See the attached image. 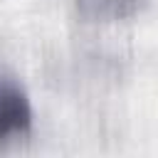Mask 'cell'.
Returning a JSON list of instances; mask_svg holds the SVG:
<instances>
[{
	"label": "cell",
	"mask_w": 158,
	"mask_h": 158,
	"mask_svg": "<svg viewBox=\"0 0 158 158\" xmlns=\"http://www.w3.org/2000/svg\"><path fill=\"white\" fill-rule=\"evenodd\" d=\"M32 123V106L25 89L12 79H0V141L27 131Z\"/></svg>",
	"instance_id": "6da1fadb"
},
{
	"label": "cell",
	"mask_w": 158,
	"mask_h": 158,
	"mask_svg": "<svg viewBox=\"0 0 158 158\" xmlns=\"http://www.w3.org/2000/svg\"><path fill=\"white\" fill-rule=\"evenodd\" d=\"M148 0H77V10L86 20H99V22H111V20H123L146 7Z\"/></svg>",
	"instance_id": "7a4b0ae2"
}]
</instances>
